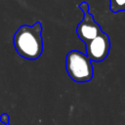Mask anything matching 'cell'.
I'll use <instances>...</instances> for the list:
<instances>
[{
    "instance_id": "277c9868",
    "label": "cell",
    "mask_w": 125,
    "mask_h": 125,
    "mask_svg": "<svg viewBox=\"0 0 125 125\" xmlns=\"http://www.w3.org/2000/svg\"><path fill=\"white\" fill-rule=\"evenodd\" d=\"M86 56L91 62H103L108 55L110 50L109 36L103 30L92 40L85 43Z\"/></svg>"
},
{
    "instance_id": "8992f818",
    "label": "cell",
    "mask_w": 125,
    "mask_h": 125,
    "mask_svg": "<svg viewBox=\"0 0 125 125\" xmlns=\"http://www.w3.org/2000/svg\"><path fill=\"white\" fill-rule=\"evenodd\" d=\"M0 122L3 123L4 125H10V115L6 112L2 113L0 115Z\"/></svg>"
},
{
    "instance_id": "3957f363",
    "label": "cell",
    "mask_w": 125,
    "mask_h": 125,
    "mask_svg": "<svg viewBox=\"0 0 125 125\" xmlns=\"http://www.w3.org/2000/svg\"><path fill=\"white\" fill-rule=\"evenodd\" d=\"M79 8L83 12V19L76 27V34L81 41L87 43L95 38L102 31V28L94 20V17L90 14L88 2L83 1L81 4H79Z\"/></svg>"
},
{
    "instance_id": "5b68a950",
    "label": "cell",
    "mask_w": 125,
    "mask_h": 125,
    "mask_svg": "<svg viewBox=\"0 0 125 125\" xmlns=\"http://www.w3.org/2000/svg\"><path fill=\"white\" fill-rule=\"evenodd\" d=\"M109 8L112 13L124 11L125 10V0H110Z\"/></svg>"
},
{
    "instance_id": "6da1fadb",
    "label": "cell",
    "mask_w": 125,
    "mask_h": 125,
    "mask_svg": "<svg viewBox=\"0 0 125 125\" xmlns=\"http://www.w3.org/2000/svg\"><path fill=\"white\" fill-rule=\"evenodd\" d=\"M13 43L18 55L25 60H37L43 52L42 23L36 21L32 25L20 26L14 34Z\"/></svg>"
},
{
    "instance_id": "7a4b0ae2",
    "label": "cell",
    "mask_w": 125,
    "mask_h": 125,
    "mask_svg": "<svg viewBox=\"0 0 125 125\" xmlns=\"http://www.w3.org/2000/svg\"><path fill=\"white\" fill-rule=\"evenodd\" d=\"M65 68L68 76L77 83L90 81L94 73L90 59L77 50H72L67 53L65 58Z\"/></svg>"
}]
</instances>
